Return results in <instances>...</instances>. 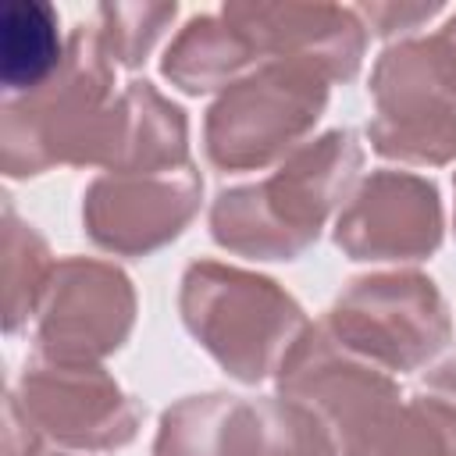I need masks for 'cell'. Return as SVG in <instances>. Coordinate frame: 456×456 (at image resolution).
<instances>
[{
  "label": "cell",
  "mask_w": 456,
  "mask_h": 456,
  "mask_svg": "<svg viewBox=\"0 0 456 456\" xmlns=\"http://www.w3.org/2000/svg\"><path fill=\"white\" fill-rule=\"evenodd\" d=\"M363 146L356 132L331 128L292 150L267 178L221 189L210 203V235L249 260L303 256L328 217L360 182Z\"/></svg>",
  "instance_id": "6da1fadb"
},
{
  "label": "cell",
  "mask_w": 456,
  "mask_h": 456,
  "mask_svg": "<svg viewBox=\"0 0 456 456\" xmlns=\"http://www.w3.org/2000/svg\"><path fill=\"white\" fill-rule=\"evenodd\" d=\"M178 18V4H100L96 7V36L114 68H139L160 43V36Z\"/></svg>",
  "instance_id": "d6986e66"
},
{
  "label": "cell",
  "mask_w": 456,
  "mask_h": 456,
  "mask_svg": "<svg viewBox=\"0 0 456 456\" xmlns=\"http://www.w3.org/2000/svg\"><path fill=\"white\" fill-rule=\"evenodd\" d=\"M114 64L82 21L68 36L61 71L25 96H4L0 167L7 178H32L50 167H110L118 139Z\"/></svg>",
  "instance_id": "7a4b0ae2"
},
{
  "label": "cell",
  "mask_w": 456,
  "mask_h": 456,
  "mask_svg": "<svg viewBox=\"0 0 456 456\" xmlns=\"http://www.w3.org/2000/svg\"><path fill=\"white\" fill-rule=\"evenodd\" d=\"M452 189H456V178H452ZM452 221H456V217H452Z\"/></svg>",
  "instance_id": "d4e9b609"
},
{
  "label": "cell",
  "mask_w": 456,
  "mask_h": 456,
  "mask_svg": "<svg viewBox=\"0 0 456 456\" xmlns=\"http://www.w3.org/2000/svg\"><path fill=\"white\" fill-rule=\"evenodd\" d=\"M420 392H428V395H435V399H442L445 406H452V410H456V356H449V360L435 363V367L424 374Z\"/></svg>",
  "instance_id": "603a6c76"
},
{
  "label": "cell",
  "mask_w": 456,
  "mask_h": 456,
  "mask_svg": "<svg viewBox=\"0 0 456 456\" xmlns=\"http://www.w3.org/2000/svg\"><path fill=\"white\" fill-rule=\"evenodd\" d=\"M278 395L314 410L331 431L338 456H360L370 435L403 403L395 374L342 349L321 321L292 346L281 370L274 374Z\"/></svg>",
  "instance_id": "52a82bcc"
},
{
  "label": "cell",
  "mask_w": 456,
  "mask_h": 456,
  "mask_svg": "<svg viewBox=\"0 0 456 456\" xmlns=\"http://www.w3.org/2000/svg\"><path fill=\"white\" fill-rule=\"evenodd\" d=\"M221 14L256 43L264 61H299L328 75V82H353L363 64L367 25L353 7L296 0H235L224 4Z\"/></svg>",
  "instance_id": "8fae6325"
},
{
  "label": "cell",
  "mask_w": 456,
  "mask_h": 456,
  "mask_svg": "<svg viewBox=\"0 0 456 456\" xmlns=\"http://www.w3.org/2000/svg\"><path fill=\"white\" fill-rule=\"evenodd\" d=\"M11 399L43 438L86 456L125 449L142 424V406L103 370V363H71L32 353Z\"/></svg>",
  "instance_id": "8992f818"
},
{
  "label": "cell",
  "mask_w": 456,
  "mask_h": 456,
  "mask_svg": "<svg viewBox=\"0 0 456 456\" xmlns=\"http://www.w3.org/2000/svg\"><path fill=\"white\" fill-rule=\"evenodd\" d=\"M367 139L370 150L385 160L424 164V167L449 164L456 160V103L403 118L374 114L367 121Z\"/></svg>",
  "instance_id": "ac0fdd59"
},
{
  "label": "cell",
  "mask_w": 456,
  "mask_h": 456,
  "mask_svg": "<svg viewBox=\"0 0 456 456\" xmlns=\"http://www.w3.org/2000/svg\"><path fill=\"white\" fill-rule=\"evenodd\" d=\"M135 324L132 278L93 256L57 260L36 314V353L71 363H100L118 353Z\"/></svg>",
  "instance_id": "ba28073f"
},
{
  "label": "cell",
  "mask_w": 456,
  "mask_h": 456,
  "mask_svg": "<svg viewBox=\"0 0 456 456\" xmlns=\"http://www.w3.org/2000/svg\"><path fill=\"white\" fill-rule=\"evenodd\" d=\"M189 160V121L150 78H132L118 96V139L107 171H171Z\"/></svg>",
  "instance_id": "5bb4252c"
},
{
  "label": "cell",
  "mask_w": 456,
  "mask_h": 456,
  "mask_svg": "<svg viewBox=\"0 0 456 456\" xmlns=\"http://www.w3.org/2000/svg\"><path fill=\"white\" fill-rule=\"evenodd\" d=\"M203 178L196 164L171 171H103L86 185L82 224L93 246L114 256H146L175 242L200 214Z\"/></svg>",
  "instance_id": "9c48e42d"
},
{
  "label": "cell",
  "mask_w": 456,
  "mask_h": 456,
  "mask_svg": "<svg viewBox=\"0 0 456 456\" xmlns=\"http://www.w3.org/2000/svg\"><path fill=\"white\" fill-rule=\"evenodd\" d=\"M360 14V21L367 25V32L381 36V39H410L413 28H420L424 21H431L435 14H442V4L431 0H388V4H356L353 7Z\"/></svg>",
  "instance_id": "44dd1931"
},
{
  "label": "cell",
  "mask_w": 456,
  "mask_h": 456,
  "mask_svg": "<svg viewBox=\"0 0 456 456\" xmlns=\"http://www.w3.org/2000/svg\"><path fill=\"white\" fill-rule=\"evenodd\" d=\"M57 260L50 256L46 239L14 214L4 200V331L14 335L28 317L39 314L43 292L50 285Z\"/></svg>",
  "instance_id": "2e32d148"
},
{
  "label": "cell",
  "mask_w": 456,
  "mask_h": 456,
  "mask_svg": "<svg viewBox=\"0 0 456 456\" xmlns=\"http://www.w3.org/2000/svg\"><path fill=\"white\" fill-rule=\"evenodd\" d=\"M68 53L57 7L46 0H7L0 11V82L4 96L46 86Z\"/></svg>",
  "instance_id": "9a60e30c"
},
{
  "label": "cell",
  "mask_w": 456,
  "mask_h": 456,
  "mask_svg": "<svg viewBox=\"0 0 456 456\" xmlns=\"http://www.w3.org/2000/svg\"><path fill=\"white\" fill-rule=\"evenodd\" d=\"M256 399L207 392L185 395L160 413L153 456H260Z\"/></svg>",
  "instance_id": "7c38bea8"
},
{
  "label": "cell",
  "mask_w": 456,
  "mask_h": 456,
  "mask_svg": "<svg viewBox=\"0 0 456 456\" xmlns=\"http://www.w3.org/2000/svg\"><path fill=\"white\" fill-rule=\"evenodd\" d=\"M360 456H456V410L428 392L403 395Z\"/></svg>",
  "instance_id": "e0dca14e"
},
{
  "label": "cell",
  "mask_w": 456,
  "mask_h": 456,
  "mask_svg": "<svg viewBox=\"0 0 456 456\" xmlns=\"http://www.w3.org/2000/svg\"><path fill=\"white\" fill-rule=\"evenodd\" d=\"M4 456H86V452H71V449L53 445L50 438H43L28 424L21 406L7 395V403H4Z\"/></svg>",
  "instance_id": "7402d4cb"
},
{
  "label": "cell",
  "mask_w": 456,
  "mask_h": 456,
  "mask_svg": "<svg viewBox=\"0 0 456 456\" xmlns=\"http://www.w3.org/2000/svg\"><path fill=\"white\" fill-rule=\"evenodd\" d=\"M445 217L438 185L413 171L381 167L356 182L335 214L331 239L349 260L413 264L442 246Z\"/></svg>",
  "instance_id": "30bf717a"
},
{
  "label": "cell",
  "mask_w": 456,
  "mask_h": 456,
  "mask_svg": "<svg viewBox=\"0 0 456 456\" xmlns=\"http://www.w3.org/2000/svg\"><path fill=\"white\" fill-rule=\"evenodd\" d=\"M321 328L342 349L388 374L420 370L452 342L442 289L410 267L353 278L321 317Z\"/></svg>",
  "instance_id": "5b68a950"
},
{
  "label": "cell",
  "mask_w": 456,
  "mask_h": 456,
  "mask_svg": "<svg viewBox=\"0 0 456 456\" xmlns=\"http://www.w3.org/2000/svg\"><path fill=\"white\" fill-rule=\"evenodd\" d=\"M435 43H438V50H442V57L449 61V68H452V75H456V14L431 36Z\"/></svg>",
  "instance_id": "cb8c5ba5"
},
{
  "label": "cell",
  "mask_w": 456,
  "mask_h": 456,
  "mask_svg": "<svg viewBox=\"0 0 456 456\" xmlns=\"http://www.w3.org/2000/svg\"><path fill=\"white\" fill-rule=\"evenodd\" d=\"M178 314L214 363L242 385L274 378L310 328L296 296L274 278L224 260H192L182 271Z\"/></svg>",
  "instance_id": "3957f363"
},
{
  "label": "cell",
  "mask_w": 456,
  "mask_h": 456,
  "mask_svg": "<svg viewBox=\"0 0 456 456\" xmlns=\"http://www.w3.org/2000/svg\"><path fill=\"white\" fill-rule=\"evenodd\" d=\"M256 43L228 21L221 11L217 14H192L178 36L167 43L160 57V75L182 89V93H224L232 82L249 75L260 64Z\"/></svg>",
  "instance_id": "4fadbf2b"
},
{
  "label": "cell",
  "mask_w": 456,
  "mask_h": 456,
  "mask_svg": "<svg viewBox=\"0 0 456 456\" xmlns=\"http://www.w3.org/2000/svg\"><path fill=\"white\" fill-rule=\"evenodd\" d=\"M256 406L264 424L260 456H338L331 431L303 403L285 395H264L256 399Z\"/></svg>",
  "instance_id": "ffe728a7"
},
{
  "label": "cell",
  "mask_w": 456,
  "mask_h": 456,
  "mask_svg": "<svg viewBox=\"0 0 456 456\" xmlns=\"http://www.w3.org/2000/svg\"><path fill=\"white\" fill-rule=\"evenodd\" d=\"M328 75L299 61H260L207 107L203 150L217 171L278 167L328 107Z\"/></svg>",
  "instance_id": "277c9868"
}]
</instances>
